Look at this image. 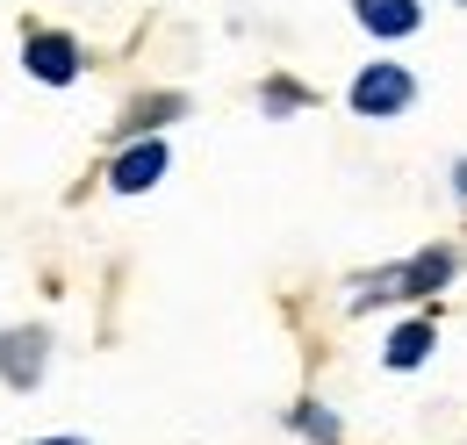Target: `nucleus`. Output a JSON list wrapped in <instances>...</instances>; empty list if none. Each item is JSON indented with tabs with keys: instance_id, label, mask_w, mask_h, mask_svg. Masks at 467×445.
<instances>
[{
	"instance_id": "1a4fd4ad",
	"label": "nucleus",
	"mask_w": 467,
	"mask_h": 445,
	"mask_svg": "<svg viewBox=\"0 0 467 445\" xmlns=\"http://www.w3.org/2000/svg\"><path fill=\"white\" fill-rule=\"evenodd\" d=\"M44 445H79V439H44Z\"/></svg>"
},
{
	"instance_id": "7ed1b4c3",
	"label": "nucleus",
	"mask_w": 467,
	"mask_h": 445,
	"mask_svg": "<svg viewBox=\"0 0 467 445\" xmlns=\"http://www.w3.org/2000/svg\"><path fill=\"white\" fill-rule=\"evenodd\" d=\"M446 274H453V252H417L410 266H389V274L367 280V287H374V295H431Z\"/></svg>"
},
{
	"instance_id": "423d86ee",
	"label": "nucleus",
	"mask_w": 467,
	"mask_h": 445,
	"mask_svg": "<svg viewBox=\"0 0 467 445\" xmlns=\"http://www.w3.org/2000/svg\"><path fill=\"white\" fill-rule=\"evenodd\" d=\"M159 172H166V151H159V144H137V151H122L116 187H122V194H137V187H151Z\"/></svg>"
},
{
	"instance_id": "f257e3e1",
	"label": "nucleus",
	"mask_w": 467,
	"mask_h": 445,
	"mask_svg": "<svg viewBox=\"0 0 467 445\" xmlns=\"http://www.w3.org/2000/svg\"><path fill=\"white\" fill-rule=\"evenodd\" d=\"M410 101H417V79H410L403 65H389V57L367 65V72L352 79V109L359 115H403Z\"/></svg>"
},
{
	"instance_id": "f03ea898",
	"label": "nucleus",
	"mask_w": 467,
	"mask_h": 445,
	"mask_svg": "<svg viewBox=\"0 0 467 445\" xmlns=\"http://www.w3.org/2000/svg\"><path fill=\"white\" fill-rule=\"evenodd\" d=\"M22 65H29L44 87H65V79H79V44H72L65 29H29V36H22Z\"/></svg>"
},
{
	"instance_id": "0eeeda50",
	"label": "nucleus",
	"mask_w": 467,
	"mask_h": 445,
	"mask_svg": "<svg viewBox=\"0 0 467 445\" xmlns=\"http://www.w3.org/2000/svg\"><path fill=\"white\" fill-rule=\"evenodd\" d=\"M424 352H431V316H417V324H403L389 337V367H417Z\"/></svg>"
},
{
	"instance_id": "20e7f679",
	"label": "nucleus",
	"mask_w": 467,
	"mask_h": 445,
	"mask_svg": "<svg viewBox=\"0 0 467 445\" xmlns=\"http://www.w3.org/2000/svg\"><path fill=\"white\" fill-rule=\"evenodd\" d=\"M0 374H7L15 388H29V381L44 374V331H7L0 337Z\"/></svg>"
},
{
	"instance_id": "6e6552de",
	"label": "nucleus",
	"mask_w": 467,
	"mask_h": 445,
	"mask_svg": "<svg viewBox=\"0 0 467 445\" xmlns=\"http://www.w3.org/2000/svg\"><path fill=\"white\" fill-rule=\"evenodd\" d=\"M180 115V94H159V101H137L130 109V129H159V122H173Z\"/></svg>"
},
{
	"instance_id": "39448f33",
	"label": "nucleus",
	"mask_w": 467,
	"mask_h": 445,
	"mask_svg": "<svg viewBox=\"0 0 467 445\" xmlns=\"http://www.w3.org/2000/svg\"><path fill=\"white\" fill-rule=\"evenodd\" d=\"M352 15H359V29H374V36H410V29L424 22L417 0H352Z\"/></svg>"
}]
</instances>
